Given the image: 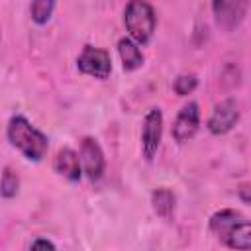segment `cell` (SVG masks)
Segmentation results:
<instances>
[{"label": "cell", "mask_w": 251, "mask_h": 251, "mask_svg": "<svg viewBox=\"0 0 251 251\" xmlns=\"http://www.w3.org/2000/svg\"><path fill=\"white\" fill-rule=\"evenodd\" d=\"M210 231L229 249L251 247V224L237 210H220L210 216Z\"/></svg>", "instance_id": "obj_1"}, {"label": "cell", "mask_w": 251, "mask_h": 251, "mask_svg": "<svg viewBox=\"0 0 251 251\" xmlns=\"http://www.w3.org/2000/svg\"><path fill=\"white\" fill-rule=\"evenodd\" d=\"M6 135L12 147H16L27 161H41L49 149L47 135L31 126L24 116H12L6 127Z\"/></svg>", "instance_id": "obj_2"}, {"label": "cell", "mask_w": 251, "mask_h": 251, "mask_svg": "<svg viewBox=\"0 0 251 251\" xmlns=\"http://www.w3.org/2000/svg\"><path fill=\"white\" fill-rule=\"evenodd\" d=\"M124 25L137 45H147L157 27V16L147 0H129L124 10Z\"/></svg>", "instance_id": "obj_3"}, {"label": "cell", "mask_w": 251, "mask_h": 251, "mask_svg": "<svg viewBox=\"0 0 251 251\" xmlns=\"http://www.w3.org/2000/svg\"><path fill=\"white\" fill-rule=\"evenodd\" d=\"M76 67L86 76L106 80L112 73V59H110V53L106 49L84 45L80 55L76 57Z\"/></svg>", "instance_id": "obj_4"}, {"label": "cell", "mask_w": 251, "mask_h": 251, "mask_svg": "<svg viewBox=\"0 0 251 251\" xmlns=\"http://www.w3.org/2000/svg\"><path fill=\"white\" fill-rule=\"evenodd\" d=\"M163 137V112L159 108H151L141 126V151L147 161H153Z\"/></svg>", "instance_id": "obj_5"}, {"label": "cell", "mask_w": 251, "mask_h": 251, "mask_svg": "<svg viewBox=\"0 0 251 251\" xmlns=\"http://www.w3.org/2000/svg\"><path fill=\"white\" fill-rule=\"evenodd\" d=\"M239 122V104L233 98H226L212 110L206 127L212 135H226Z\"/></svg>", "instance_id": "obj_6"}, {"label": "cell", "mask_w": 251, "mask_h": 251, "mask_svg": "<svg viewBox=\"0 0 251 251\" xmlns=\"http://www.w3.org/2000/svg\"><path fill=\"white\" fill-rule=\"evenodd\" d=\"M249 0H212V12L216 24L227 31L237 29L245 20Z\"/></svg>", "instance_id": "obj_7"}, {"label": "cell", "mask_w": 251, "mask_h": 251, "mask_svg": "<svg viewBox=\"0 0 251 251\" xmlns=\"http://www.w3.org/2000/svg\"><path fill=\"white\" fill-rule=\"evenodd\" d=\"M78 159H80V169L82 173L90 178V180H98L104 175L106 169V159H104V151L100 147V143L92 137H84L80 141V151H78Z\"/></svg>", "instance_id": "obj_8"}, {"label": "cell", "mask_w": 251, "mask_h": 251, "mask_svg": "<svg viewBox=\"0 0 251 251\" xmlns=\"http://www.w3.org/2000/svg\"><path fill=\"white\" fill-rule=\"evenodd\" d=\"M198 127H200V110H198V104L196 102H188V104H184L178 110V114H176V118L173 122L171 133H173V139L176 143H186V141H190L196 135Z\"/></svg>", "instance_id": "obj_9"}, {"label": "cell", "mask_w": 251, "mask_h": 251, "mask_svg": "<svg viewBox=\"0 0 251 251\" xmlns=\"http://www.w3.org/2000/svg\"><path fill=\"white\" fill-rule=\"evenodd\" d=\"M53 171L57 175H61L63 178H67L69 182H78L80 176H82L78 153L73 151L71 147L59 149L57 155H55V159H53Z\"/></svg>", "instance_id": "obj_10"}, {"label": "cell", "mask_w": 251, "mask_h": 251, "mask_svg": "<svg viewBox=\"0 0 251 251\" xmlns=\"http://www.w3.org/2000/svg\"><path fill=\"white\" fill-rule=\"evenodd\" d=\"M118 53H120L124 71H135L143 65V53L139 45L129 37H122L118 41Z\"/></svg>", "instance_id": "obj_11"}, {"label": "cell", "mask_w": 251, "mask_h": 251, "mask_svg": "<svg viewBox=\"0 0 251 251\" xmlns=\"http://www.w3.org/2000/svg\"><path fill=\"white\" fill-rule=\"evenodd\" d=\"M175 202H176V198H175V192L171 188L161 186V188H155L153 194H151L153 210L163 220H171L173 218V214H175Z\"/></svg>", "instance_id": "obj_12"}, {"label": "cell", "mask_w": 251, "mask_h": 251, "mask_svg": "<svg viewBox=\"0 0 251 251\" xmlns=\"http://www.w3.org/2000/svg\"><path fill=\"white\" fill-rule=\"evenodd\" d=\"M55 4H57V0H31V4H29L31 20L37 25H45L55 12Z\"/></svg>", "instance_id": "obj_13"}, {"label": "cell", "mask_w": 251, "mask_h": 251, "mask_svg": "<svg viewBox=\"0 0 251 251\" xmlns=\"http://www.w3.org/2000/svg\"><path fill=\"white\" fill-rule=\"evenodd\" d=\"M20 190V176L14 169L6 167L0 176V196L2 198H14Z\"/></svg>", "instance_id": "obj_14"}, {"label": "cell", "mask_w": 251, "mask_h": 251, "mask_svg": "<svg viewBox=\"0 0 251 251\" xmlns=\"http://www.w3.org/2000/svg\"><path fill=\"white\" fill-rule=\"evenodd\" d=\"M198 86V78H196V75H178L176 78H175V82H173V90L178 94V96H188L194 88Z\"/></svg>", "instance_id": "obj_15"}, {"label": "cell", "mask_w": 251, "mask_h": 251, "mask_svg": "<svg viewBox=\"0 0 251 251\" xmlns=\"http://www.w3.org/2000/svg\"><path fill=\"white\" fill-rule=\"evenodd\" d=\"M29 247L31 249H55V243L49 239H35V241H31Z\"/></svg>", "instance_id": "obj_16"}, {"label": "cell", "mask_w": 251, "mask_h": 251, "mask_svg": "<svg viewBox=\"0 0 251 251\" xmlns=\"http://www.w3.org/2000/svg\"><path fill=\"white\" fill-rule=\"evenodd\" d=\"M241 198H243V202H249V196H247V184L241 186Z\"/></svg>", "instance_id": "obj_17"}]
</instances>
